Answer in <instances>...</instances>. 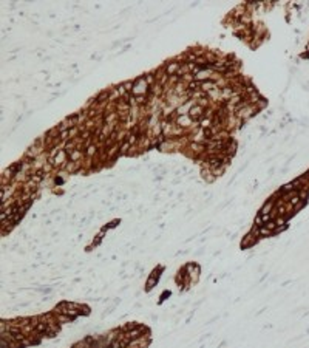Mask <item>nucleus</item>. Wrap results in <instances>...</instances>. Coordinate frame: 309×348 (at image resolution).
<instances>
[{"instance_id":"1","label":"nucleus","mask_w":309,"mask_h":348,"mask_svg":"<svg viewBox=\"0 0 309 348\" xmlns=\"http://www.w3.org/2000/svg\"><path fill=\"white\" fill-rule=\"evenodd\" d=\"M201 175H203V178H206V181H209V183H212L213 180H215V176H212L213 173H212V170L210 169H203V172H201Z\"/></svg>"},{"instance_id":"2","label":"nucleus","mask_w":309,"mask_h":348,"mask_svg":"<svg viewBox=\"0 0 309 348\" xmlns=\"http://www.w3.org/2000/svg\"><path fill=\"white\" fill-rule=\"evenodd\" d=\"M96 149H97V147H96L94 144H93V146H88V147H87V155H88V156L94 155V153H96Z\"/></svg>"},{"instance_id":"3","label":"nucleus","mask_w":309,"mask_h":348,"mask_svg":"<svg viewBox=\"0 0 309 348\" xmlns=\"http://www.w3.org/2000/svg\"><path fill=\"white\" fill-rule=\"evenodd\" d=\"M190 121H192V119H190V118H187V116H181V118H179V119H178V122H181V124H182L184 127L187 125V124H189Z\"/></svg>"},{"instance_id":"4","label":"nucleus","mask_w":309,"mask_h":348,"mask_svg":"<svg viewBox=\"0 0 309 348\" xmlns=\"http://www.w3.org/2000/svg\"><path fill=\"white\" fill-rule=\"evenodd\" d=\"M101 240H102V234H99V235H97V237L94 238V242H93V244H91V246H97V244L101 243Z\"/></svg>"},{"instance_id":"5","label":"nucleus","mask_w":309,"mask_h":348,"mask_svg":"<svg viewBox=\"0 0 309 348\" xmlns=\"http://www.w3.org/2000/svg\"><path fill=\"white\" fill-rule=\"evenodd\" d=\"M144 79H145V82H147V85H148V84H152V82H153L154 76H152V74H145V78H144Z\"/></svg>"}]
</instances>
